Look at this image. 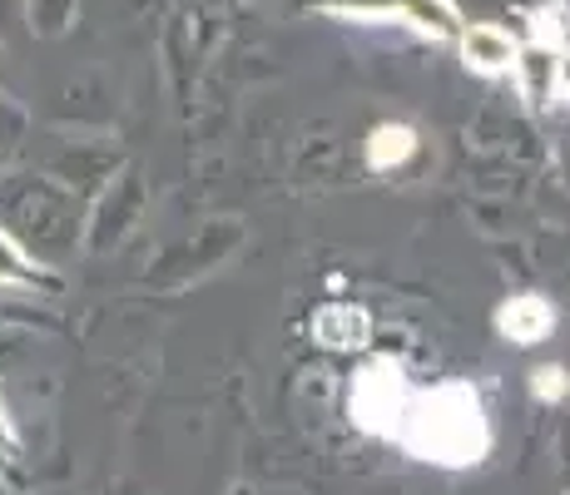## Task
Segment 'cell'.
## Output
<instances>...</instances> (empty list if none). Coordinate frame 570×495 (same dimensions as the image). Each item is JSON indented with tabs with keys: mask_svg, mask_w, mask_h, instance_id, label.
<instances>
[{
	"mask_svg": "<svg viewBox=\"0 0 570 495\" xmlns=\"http://www.w3.org/2000/svg\"><path fill=\"white\" fill-rule=\"evenodd\" d=\"M551 327H556V307L546 303L541 293L507 297V303L497 307V333L517 347H531V343H541V337H551Z\"/></svg>",
	"mask_w": 570,
	"mask_h": 495,
	"instance_id": "obj_2",
	"label": "cell"
},
{
	"mask_svg": "<svg viewBox=\"0 0 570 495\" xmlns=\"http://www.w3.org/2000/svg\"><path fill=\"white\" fill-rule=\"evenodd\" d=\"M462 50H466V65H476L481 75H501L517 65V46H511V36L497 26H471L462 36Z\"/></svg>",
	"mask_w": 570,
	"mask_h": 495,
	"instance_id": "obj_4",
	"label": "cell"
},
{
	"mask_svg": "<svg viewBox=\"0 0 570 495\" xmlns=\"http://www.w3.org/2000/svg\"><path fill=\"white\" fill-rule=\"evenodd\" d=\"M535 396H566V372L561 367H541V372H535Z\"/></svg>",
	"mask_w": 570,
	"mask_h": 495,
	"instance_id": "obj_6",
	"label": "cell"
},
{
	"mask_svg": "<svg viewBox=\"0 0 570 495\" xmlns=\"http://www.w3.org/2000/svg\"><path fill=\"white\" fill-rule=\"evenodd\" d=\"M353 422L372 436H387L416 461L436 466H476L491 446V426L481 416V396L466 382L412 387L402 367L372 362L353 387Z\"/></svg>",
	"mask_w": 570,
	"mask_h": 495,
	"instance_id": "obj_1",
	"label": "cell"
},
{
	"mask_svg": "<svg viewBox=\"0 0 570 495\" xmlns=\"http://www.w3.org/2000/svg\"><path fill=\"white\" fill-rule=\"evenodd\" d=\"M313 337L327 352H353V347H363L367 337H372V323H367L363 307L327 303V307H317V313H313Z\"/></svg>",
	"mask_w": 570,
	"mask_h": 495,
	"instance_id": "obj_3",
	"label": "cell"
},
{
	"mask_svg": "<svg viewBox=\"0 0 570 495\" xmlns=\"http://www.w3.org/2000/svg\"><path fill=\"white\" fill-rule=\"evenodd\" d=\"M10 278H26V263H20V253L0 238V283H10Z\"/></svg>",
	"mask_w": 570,
	"mask_h": 495,
	"instance_id": "obj_7",
	"label": "cell"
},
{
	"mask_svg": "<svg viewBox=\"0 0 570 495\" xmlns=\"http://www.w3.org/2000/svg\"><path fill=\"white\" fill-rule=\"evenodd\" d=\"M412 149H416V135L407 125H382V129H372V139H367L372 169H392V164H402Z\"/></svg>",
	"mask_w": 570,
	"mask_h": 495,
	"instance_id": "obj_5",
	"label": "cell"
}]
</instances>
